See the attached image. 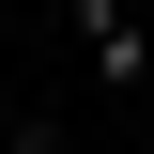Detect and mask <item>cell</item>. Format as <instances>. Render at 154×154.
Here are the masks:
<instances>
[{"instance_id": "6da1fadb", "label": "cell", "mask_w": 154, "mask_h": 154, "mask_svg": "<svg viewBox=\"0 0 154 154\" xmlns=\"http://www.w3.org/2000/svg\"><path fill=\"white\" fill-rule=\"evenodd\" d=\"M77 31H93V77L108 93H154V31L123 16V0H77Z\"/></svg>"}]
</instances>
